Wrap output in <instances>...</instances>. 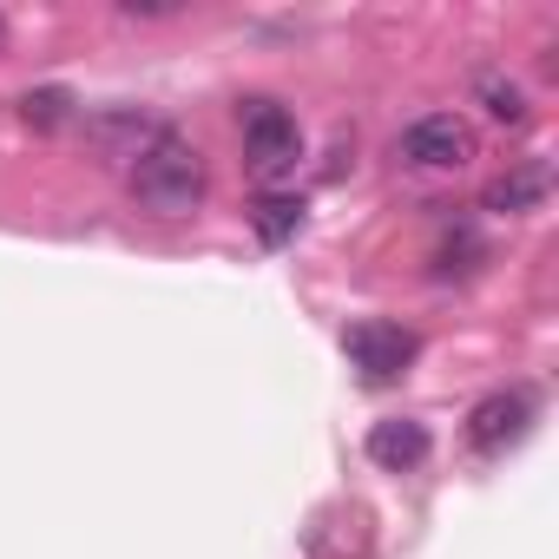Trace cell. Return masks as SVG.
Listing matches in <instances>:
<instances>
[{"label": "cell", "instance_id": "1", "mask_svg": "<svg viewBox=\"0 0 559 559\" xmlns=\"http://www.w3.org/2000/svg\"><path fill=\"white\" fill-rule=\"evenodd\" d=\"M126 191H132V204L152 211V217H191V211H204V191H211L204 152L165 126V132L126 165Z\"/></svg>", "mask_w": 559, "mask_h": 559}, {"label": "cell", "instance_id": "2", "mask_svg": "<svg viewBox=\"0 0 559 559\" xmlns=\"http://www.w3.org/2000/svg\"><path fill=\"white\" fill-rule=\"evenodd\" d=\"M237 132H243V158H250L257 178H284V171H297L304 132H297V119H290L284 99H263V93L243 99V106H237Z\"/></svg>", "mask_w": 559, "mask_h": 559}, {"label": "cell", "instance_id": "3", "mask_svg": "<svg viewBox=\"0 0 559 559\" xmlns=\"http://www.w3.org/2000/svg\"><path fill=\"white\" fill-rule=\"evenodd\" d=\"M395 158L415 165V171H461V165L474 158V126H467L461 112H421V119L402 132Z\"/></svg>", "mask_w": 559, "mask_h": 559}, {"label": "cell", "instance_id": "4", "mask_svg": "<svg viewBox=\"0 0 559 559\" xmlns=\"http://www.w3.org/2000/svg\"><path fill=\"white\" fill-rule=\"evenodd\" d=\"M343 349H349V362L369 376V382H395V376H408V362H415V330H402V323H356L349 336H343Z\"/></svg>", "mask_w": 559, "mask_h": 559}, {"label": "cell", "instance_id": "5", "mask_svg": "<svg viewBox=\"0 0 559 559\" xmlns=\"http://www.w3.org/2000/svg\"><path fill=\"white\" fill-rule=\"evenodd\" d=\"M526 421H533V395H526V389H493L487 402H474L467 441H474L480 454H507V448L526 435Z\"/></svg>", "mask_w": 559, "mask_h": 559}, {"label": "cell", "instance_id": "6", "mask_svg": "<svg viewBox=\"0 0 559 559\" xmlns=\"http://www.w3.org/2000/svg\"><path fill=\"white\" fill-rule=\"evenodd\" d=\"M369 461L382 467V474H415L428 454H435V435L421 428V421H408V415H389V421H376L369 428Z\"/></svg>", "mask_w": 559, "mask_h": 559}, {"label": "cell", "instance_id": "7", "mask_svg": "<svg viewBox=\"0 0 559 559\" xmlns=\"http://www.w3.org/2000/svg\"><path fill=\"white\" fill-rule=\"evenodd\" d=\"M546 191H552V165H546V158H526V165L500 171V178L480 191V211H493V217H520V211H539Z\"/></svg>", "mask_w": 559, "mask_h": 559}, {"label": "cell", "instance_id": "8", "mask_svg": "<svg viewBox=\"0 0 559 559\" xmlns=\"http://www.w3.org/2000/svg\"><path fill=\"white\" fill-rule=\"evenodd\" d=\"M250 230H257L263 250H284L304 230V198L297 191H257L250 198Z\"/></svg>", "mask_w": 559, "mask_h": 559}, {"label": "cell", "instance_id": "9", "mask_svg": "<svg viewBox=\"0 0 559 559\" xmlns=\"http://www.w3.org/2000/svg\"><path fill=\"white\" fill-rule=\"evenodd\" d=\"M474 93H480L487 119H500V126H526V86H520V80H507V73H480Z\"/></svg>", "mask_w": 559, "mask_h": 559}, {"label": "cell", "instance_id": "10", "mask_svg": "<svg viewBox=\"0 0 559 559\" xmlns=\"http://www.w3.org/2000/svg\"><path fill=\"white\" fill-rule=\"evenodd\" d=\"M67 112H73V99H67L60 86H40V93H27V99H21V119H27V126H40V132L67 126Z\"/></svg>", "mask_w": 559, "mask_h": 559}, {"label": "cell", "instance_id": "11", "mask_svg": "<svg viewBox=\"0 0 559 559\" xmlns=\"http://www.w3.org/2000/svg\"><path fill=\"white\" fill-rule=\"evenodd\" d=\"M119 14H126V21H171L178 0H119Z\"/></svg>", "mask_w": 559, "mask_h": 559}, {"label": "cell", "instance_id": "12", "mask_svg": "<svg viewBox=\"0 0 559 559\" xmlns=\"http://www.w3.org/2000/svg\"><path fill=\"white\" fill-rule=\"evenodd\" d=\"M0 53H8V14H0Z\"/></svg>", "mask_w": 559, "mask_h": 559}]
</instances>
